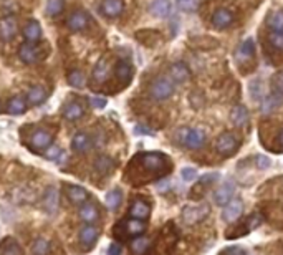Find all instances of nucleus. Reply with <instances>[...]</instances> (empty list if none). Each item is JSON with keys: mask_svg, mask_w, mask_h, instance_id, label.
Here are the masks:
<instances>
[{"mask_svg": "<svg viewBox=\"0 0 283 255\" xmlns=\"http://www.w3.org/2000/svg\"><path fill=\"white\" fill-rule=\"evenodd\" d=\"M147 245H149V240H147L146 237H138L136 240H133L131 244V252L134 255H143L146 250H147Z\"/></svg>", "mask_w": 283, "mask_h": 255, "instance_id": "obj_37", "label": "nucleus"}, {"mask_svg": "<svg viewBox=\"0 0 283 255\" xmlns=\"http://www.w3.org/2000/svg\"><path fill=\"white\" fill-rule=\"evenodd\" d=\"M50 252V244L45 239H37L32 245V255H48Z\"/></svg>", "mask_w": 283, "mask_h": 255, "instance_id": "obj_38", "label": "nucleus"}, {"mask_svg": "<svg viewBox=\"0 0 283 255\" xmlns=\"http://www.w3.org/2000/svg\"><path fill=\"white\" fill-rule=\"evenodd\" d=\"M270 27L273 32H283V10L273 13V17L270 20Z\"/></svg>", "mask_w": 283, "mask_h": 255, "instance_id": "obj_41", "label": "nucleus"}, {"mask_svg": "<svg viewBox=\"0 0 283 255\" xmlns=\"http://www.w3.org/2000/svg\"><path fill=\"white\" fill-rule=\"evenodd\" d=\"M238 146H240L238 138L235 136V134L229 133V131L222 133L215 141V150L219 151V154H222V156H232L238 150Z\"/></svg>", "mask_w": 283, "mask_h": 255, "instance_id": "obj_5", "label": "nucleus"}, {"mask_svg": "<svg viewBox=\"0 0 283 255\" xmlns=\"http://www.w3.org/2000/svg\"><path fill=\"white\" fill-rule=\"evenodd\" d=\"M270 44L275 50L283 52V32H272L270 33Z\"/></svg>", "mask_w": 283, "mask_h": 255, "instance_id": "obj_43", "label": "nucleus"}, {"mask_svg": "<svg viewBox=\"0 0 283 255\" xmlns=\"http://www.w3.org/2000/svg\"><path fill=\"white\" fill-rule=\"evenodd\" d=\"M98 237H100V230H98L96 227H93V225H84V227L80 230V242L84 247L93 245L98 240Z\"/></svg>", "mask_w": 283, "mask_h": 255, "instance_id": "obj_25", "label": "nucleus"}, {"mask_svg": "<svg viewBox=\"0 0 283 255\" xmlns=\"http://www.w3.org/2000/svg\"><path fill=\"white\" fill-rule=\"evenodd\" d=\"M65 9V5H63V0H48L47 2V13L50 17H56L60 15Z\"/></svg>", "mask_w": 283, "mask_h": 255, "instance_id": "obj_39", "label": "nucleus"}, {"mask_svg": "<svg viewBox=\"0 0 283 255\" xmlns=\"http://www.w3.org/2000/svg\"><path fill=\"white\" fill-rule=\"evenodd\" d=\"M98 217H100V212H98L96 209V205L95 204H83L81 205V209H80V219L83 222H86V224H93L98 221Z\"/></svg>", "mask_w": 283, "mask_h": 255, "instance_id": "obj_26", "label": "nucleus"}, {"mask_svg": "<svg viewBox=\"0 0 283 255\" xmlns=\"http://www.w3.org/2000/svg\"><path fill=\"white\" fill-rule=\"evenodd\" d=\"M28 143H30V147L33 151H43L52 143V134L45 130H38L32 134Z\"/></svg>", "mask_w": 283, "mask_h": 255, "instance_id": "obj_10", "label": "nucleus"}, {"mask_svg": "<svg viewBox=\"0 0 283 255\" xmlns=\"http://www.w3.org/2000/svg\"><path fill=\"white\" fill-rule=\"evenodd\" d=\"M84 115V108L80 104V103H68L65 106V110H63V118L67 119V121H76V119H80L81 116Z\"/></svg>", "mask_w": 283, "mask_h": 255, "instance_id": "obj_27", "label": "nucleus"}, {"mask_svg": "<svg viewBox=\"0 0 283 255\" xmlns=\"http://www.w3.org/2000/svg\"><path fill=\"white\" fill-rule=\"evenodd\" d=\"M215 179H219V174H207V176H204V178L197 182V186H195V189H194V194H195V197H201L202 196V193H204V189H209L212 184L215 182Z\"/></svg>", "mask_w": 283, "mask_h": 255, "instance_id": "obj_34", "label": "nucleus"}, {"mask_svg": "<svg viewBox=\"0 0 283 255\" xmlns=\"http://www.w3.org/2000/svg\"><path fill=\"white\" fill-rule=\"evenodd\" d=\"M242 210H244L242 201H230L227 205H224V212H222L224 221L235 222L237 219L240 217V214H242Z\"/></svg>", "mask_w": 283, "mask_h": 255, "instance_id": "obj_17", "label": "nucleus"}, {"mask_svg": "<svg viewBox=\"0 0 283 255\" xmlns=\"http://www.w3.org/2000/svg\"><path fill=\"white\" fill-rule=\"evenodd\" d=\"M233 193H235V186H233V182L232 181L224 182L215 193V202L219 205H227L232 201Z\"/></svg>", "mask_w": 283, "mask_h": 255, "instance_id": "obj_16", "label": "nucleus"}, {"mask_svg": "<svg viewBox=\"0 0 283 255\" xmlns=\"http://www.w3.org/2000/svg\"><path fill=\"white\" fill-rule=\"evenodd\" d=\"M24 37L28 41H30V44L40 40V37H41V27H40V24L35 22V20H30V22H28L25 25V28H24Z\"/></svg>", "mask_w": 283, "mask_h": 255, "instance_id": "obj_30", "label": "nucleus"}, {"mask_svg": "<svg viewBox=\"0 0 283 255\" xmlns=\"http://www.w3.org/2000/svg\"><path fill=\"white\" fill-rule=\"evenodd\" d=\"M181 174H182V179L187 181V182L194 181L197 178V171H195V169H192V167H184Z\"/></svg>", "mask_w": 283, "mask_h": 255, "instance_id": "obj_46", "label": "nucleus"}, {"mask_svg": "<svg viewBox=\"0 0 283 255\" xmlns=\"http://www.w3.org/2000/svg\"><path fill=\"white\" fill-rule=\"evenodd\" d=\"M212 25L217 30H224L233 24V13L229 9H217L214 13H212Z\"/></svg>", "mask_w": 283, "mask_h": 255, "instance_id": "obj_9", "label": "nucleus"}, {"mask_svg": "<svg viewBox=\"0 0 283 255\" xmlns=\"http://www.w3.org/2000/svg\"><path fill=\"white\" fill-rule=\"evenodd\" d=\"M172 93H174V84L169 78H164V76L156 78L149 87V95L156 101L167 100V98L172 96Z\"/></svg>", "mask_w": 283, "mask_h": 255, "instance_id": "obj_3", "label": "nucleus"}, {"mask_svg": "<svg viewBox=\"0 0 283 255\" xmlns=\"http://www.w3.org/2000/svg\"><path fill=\"white\" fill-rule=\"evenodd\" d=\"M250 96H252V100L260 101V98H262V81L255 80V81L250 83Z\"/></svg>", "mask_w": 283, "mask_h": 255, "instance_id": "obj_44", "label": "nucleus"}, {"mask_svg": "<svg viewBox=\"0 0 283 255\" xmlns=\"http://www.w3.org/2000/svg\"><path fill=\"white\" fill-rule=\"evenodd\" d=\"M134 162H138L139 167L149 173L154 179L171 171V162L162 153H141L134 158Z\"/></svg>", "mask_w": 283, "mask_h": 255, "instance_id": "obj_1", "label": "nucleus"}, {"mask_svg": "<svg viewBox=\"0 0 283 255\" xmlns=\"http://www.w3.org/2000/svg\"><path fill=\"white\" fill-rule=\"evenodd\" d=\"M255 162H257V166L260 167V169H268L270 167V159L267 158V156H262V154H258V156H255Z\"/></svg>", "mask_w": 283, "mask_h": 255, "instance_id": "obj_47", "label": "nucleus"}, {"mask_svg": "<svg viewBox=\"0 0 283 255\" xmlns=\"http://www.w3.org/2000/svg\"><path fill=\"white\" fill-rule=\"evenodd\" d=\"M58 204H60V194L55 187H48L43 194V207L48 214H55L58 210Z\"/></svg>", "mask_w": 283, "mask_h": 255, "instance_id": "obj_15", "label": "nucleus"}, {"mask_svg": "<svg viewBox=\"0 0 283 255\" xmlns=\"http://www.w3.org/2000/svg\"><path fill=\"white\" fill-rule=\"evenodd\" d=\"M178 138L189 150H199L206 143V133L202 130H195V128H182L178 133Z\"/></svg>", "mask_w": 283, "mask_h": 255, "instance_id": "obj_2", "label": "nucleus"}, {"mask_svg": "<svg viewBox=\"0 0 283 255\" xmlns=\"http://www.w3.org/2000/svg\"><path fill=\"white\" fill-rule=\"evenodd\" d=\"M230 121L237 128H245L247 124H249V110L242 104L233 106L232 111H230Z\"/></svg>", "mask_w": 283, "mask_h": 255, "instance_id": "obj_18", "label": "nucleus"}, {"mask_svg": "<svg viewBox=\"0 0 283 255\" xmlns=\"http://www.w3.org/2000/svg\"><path fill=\"white\" fill-rule=\"evenodd\" d=\"M100 9H101V13L104 17L116 18V17H119L123 13L124 2H123V0H101Z\"/></svg>", "mask_w": 283, "mask_h": 255, "instance_id": "obj_12", "label": "nucleus"}, {"mask_svg": "<svg viewBox=\"0 0 283 255\" xmlns=\"http://www.w3.org/2000/svg\"><path fill=\"white\" fill-rule=\"evenodd\" d=\"M90 24V18L86 15V12H83V10H75L72 15L68 17V28L72 32H83V30H86V27Z\"/></svg>", "mask_w": 283, "mask_h": 255, "instance_id": "obj_11", "label": "nucleus"}, {"mask_svg": "<svg viewBox=\"0 0 283 255\" xmlns=\"http://www.w3.org/2000/svg\"><path fill=\"white\" fill-rule=\"evenodd\" d=\"M90 103H91L93 108H98V110H101V108H104V106H106V100H104V98H101V96H91Z\"/></svg>", "mask_w": 283, "mask_h": 255, "instance_id": "obj_48", "label": "nucleus"}, {"mask_svg": "<svg viewBox=\"0 0 283 255\" xmlns=\"http://www.w3.org/2000/svg\"><path fill=\"white\" fill-rule=\"evenodd\" d=\"M27 110V103L22 96H15V98H12L9 106H7V113L9 115H13V116H18V115H24Z\"/></svg>", "mask_w": 283, "mask_h": 255, "instance_id": "obj_33", "label": "nucleus"}, {"mask_svg": "<svg viewBox=\"0 0 283 255\" xmlns=\"http://www.w3.org/2000/svg\"><path fill=\"white\" fill-rule=\"evenodd\" d=\"M209 214H210V207L207 204L186 205V207L182 209V221L187 225H195V224L202 222Z\"/></svg>", "mask_w": 283, "mask_h": 255, "instance_id": "obj_4", "label": "nucleus"}, {"mask_svg": "<svg viewBox=\"0 0 283 255\" xmlns=\"http://www.w3.org/2000/svg\"><path fill=\"white\" fill-rule=\"evenodd\" d=\"M151 214V207H149V204L144 202V201H134L131 204V209H129V216L133 219H139V221H144V219H147Z\"/></svg>", "mask_w": 283, "mask_h": 255, "instance_id": "obj_21", "label": "nucleus"}, {"mask_svg": "<svg viewBox=\"0 0 283 255\" xmlns=\"http://www.w3.org/2000/svg\"><path fill=\"white\" fill-rule=\"evenodd\" d=\"M95 167H96V171L100 173V174H110L113 169H115V161H113L110 156H98L96 161H95Z\"/></svg>", "mask_w": 283, "mask_h": 255, "instance_id": "obj_32", "label": "nucleus"}, {"mask_svg": "<svg viewBox=\"0 0 283 255\" xmlns=\"http://www.w3.org/2000/svg\"><path fill=\"white\" fill-rule=\"evenodd\" d=\"M115 75L118 78L119 84H121V87H126V84H129L133 80V68L128 61H119L115 68Z\"/></svg>", "mask_w": 283, "mask_h": 255, "instance_id": "obj_20", "label": "nucleus"}, {"mask_svg": "<svg viewBox=\"0 0 283 255\" xmlns=\"http://www.w3.org/2000/svg\"><path fill=\"white\" fill-rule=\"evenodd\" d=\"M61 154V151H60V147H56V146H53V147H50L47 153H45V158L48 159V161H55V159H58V156Z\"/></svg>", "mask_w": 283, "mask_h": 255, "instance_id": "obj_49", "label": "nucleus"}, {"mask_svg": "<svg viewBox=\"0 0 283 255\" xmlns=\"http://www.w3.org/2000/svg\"><path fill=\"white\" fill-rule=\"evenodd\" d=\"M18 32V22L13 15H7L4 18H0V37L4 40H12L15 38V35Z\"/></svg>", "mask_w": 283, "mask_h": 255, "instance_id": "obj_8", "label": "nucleus"}, {"mask_svg": "<svg viewBox=\"0 0 283 255\" xmlns=\"http://www.w3.org/2000/svg\"><path fill=\"white\" fill-rule=\"evenodd\" d=\"M277 141H278V144H280V150L283 151V130H281V133L278 134V138H277Z\"/></svg>", "mask_w": 283, "mask_h": 255, "instance_id": "obj_52", "label": "nucleus"}, {"mask_svg": "<svg viewBox=\"0 0 283 255\" xmlns=\"http://www.w3.org/2000/svg\"><path fill=\"white\" fill-rule=\"evenodd\" d=\"M47 96H48V93H47V90L45 88H41V87H32L30 88V91L27 93V100H28V103L30 104H41L45 100H47Z\"/></svg>", "mask_w": 283, "mask_h": 255, "instance_id": "obj_31", "label": "nucleus"}, {"mask_svg": "<svg viewBox=\"0 0 283 255\" xmlns=\"http://www.w3.org/2000/svg\"><path fill=\"white\" fill-rule=\"evenodd\" d=\"M93 80L98 84H103L108 80V60L100 58V61L96 63V67L93 70Z\"/></svg>", "mask_w": 283, "mask_h": 255, "instance_id": "obj_29", "label": "nucleus"}, {"mask_svg": "<svg viewBox=\"0 0 283 255\" xmlns=\"http://www.w3.org/2000/svg\"><path fill=\"white\" fill-rule=\"evenodd\" d=\"M146 222L139 221V219H129V221H123L121 225H116V229H121L124 236L139 237L141 233L146 232Z\"/></svg>", "mask_w": 283, "mask_h": 255, "instance_id": "obj_7", "label": "nucleus"}, {"mask_svg": "<svg viewBox=\"0 0 283 255\" xmlns=\"http://www.w3.org/2000/svg\"><path fill=\"white\" fill-rule=\"evenodd\" d=\"M149 12L158 18H166L171 13V2L169 0H154L149 5Z\"/></svg>", "mask_w": 283, "mask_h": 255, "instance_id": "obj_23", "label": "nucleus"}, {"mask_svg": "<svg viewBox=\"0 0 283 255\" xmlns=\"http://www.w3.org/2000/svg\"><path fill=\"white\" fill-rule=\"evenodd\" d=\"M0 255H22V249L15 239L7 237L0 242Z\"/></svg>", "mask_w": 283, "mask_h": 255, "instance_id": "obj_28", "label": "nucleus"}, {"mask_svg": "<svg viewBox=\"0 0 283 255\" xmlns=\"http://www.w3.org/2000/svg\"><path fill=\"white\" fill-rule=\"evenodd\" d=\"M68 84L73 88H83L84 83H86V78H84L83 72H80V70H72V72L68 73Z\"/></svg>", "mask_w": 283, "mask_h": 255, "instance_id": "obj_36", "label": "nucleus"}, {"mask_svg": "<svg viewBox=\"0 0 283 255\" xmlns=\"http://www.w3.org/2000/svg\"><path fill=\"white\" fill-rule=\"evenodd\" d=\"M65 190H67V196L70 202H73L76 205H81L88 201V193L86 189H83L80 186H72V184H68V186H65Z\"/></svg>", "mask_w": 283, "mask_h": 255, "instance_id": "obj_19", "label": "nucleus"}, {"mask_svg": "<svg viewBox=\"0 0 283 255\" xmlns=\"http://www.w3.org/2000/svg\"><path fill=\"white\" fill-rule=\"evenodd\" d=\"M255 56V44H253L252 38H247L245 41L238 45L237 52H235V58L238 63H244V61H250L253 60Z\"/></svg>", "mask_w": 283, "mask_h": 255, "instance_id": "obj_13", "label": "nucleus"}, {"mask_svg": "<svg viewBox=\"0 0 283 255\" xmlns=\"http://www.w3.org/2000/svg\"><path fill=\"white\" fill-rule=\"evenodd\" d=\"M262 222H264V216L262 214H252L245 219V224L249 227V230H255L258 225H262Z\"/></svg>", "mask_w": 283, "mask_h": 255, "instance_id": "obj_42", "label": "nucleus"}, {"mask_svg": "<svg viewBox=\"0 0 283 255\" xmlns=\"http://www.w3.org/2000/svg\"><path fill=\"white\" fill-rule=\"evenodd\" d=\"M272 87H273V93H278L283 96V73H277L273 76Z\"/></svg>", "mask_w": 283, "mask_h": 255, "instance_id": "obj_45", "label": "nucleus"}, {"mask_svg": "<svg viewBox=\"0 0 283 255\" xmlns=\"http://www.w3.org/2000/svg\"><path fill=\"white\" fill-rule=\"evenodd\" d=\"M108 255H121V247H119V244L113 242V244L108 247Z\"/></svg>", "mask_w": 283, "mask_h": 255, "instance_id": "obj_51", "label": "nucleus"}, {"mask_svg": "<svg viewBox=\"0 0 283 255\" xmlns=\"http://www.w3.org/2000/svg\"><path fill=\"white\" fill-rule=\"evenodd\" d=\"M18 56H20V60L28 63V65H32V63H37L40 58H43L45 53H41L40 52V47L37 45H33V44H24V45H20L18 48Z\"/></svg>", "mask_w": 283, "mask_h": 255, "instance_id": "obj_6", "label": "nucleus"}, {"mask_svg": "<svg viewBox=\"0 0 283 255\" xmlns=\"http://www.w3.org/2000/svg\"><path fill=\"white\" fill-rule=\"evenodd\" d=\"M283 103V96L278 95V93H272L268 95L264 101H262V113L264 115H270V113H273L275 110H278L280 106Z\"/></svg>", "mask_w": 283, "mask_h": 255, "instance_id": "obj_22", "label": "nucleus"}, {"mask_svg": "<svg viewBox=\"0 0 283 255\" xmlns=\"http://www.w3.org/2000/svg\"><path fill=\"white\" fill-rule=\"evenodd\" d=\"M121 199H123V196H121V190L119 189L110 190V193L106 194V197H104L106 207H108L110 210H116L119 207V204H121Z\"/></svg>", "mask_w": 283, "mask_h": 255, "instance_id": "obj_35", "label": "nucleus"}, {"mask_svg": "<svg viewBox=\"0 0 283 255\" xmlns=\"http://www.w3.org/2000/svg\"><path fill=\"white\" fill-rule=\"evenodd\" d=\"M91 147V139L88 134L84 133H76L72 139V150L75 153H86Z\"/></svg>", "mask_w": 283, "mask_h": 255, "instance_id": "obj_24", "label": "nucleus"}, {"mask_svg": "<svg viewBox=\"0 0 283 255\" xmlns=\"http://www.w3.org/2000/svg\"><path fill=\"white\" fill-rule=\"evenodd\" d=\"M221 255H247V253L242 247H229V249H225Z\"/></svg>", "mask_w": 283, "mask_h": 255, "instance_id": "obj_50", "label": "nucleus"}, {"mask_svg": "<svg viewBox=\"0 0 283 255\" xmlns=\"http://www.w3.org/2000/svg\"><path fill=\"white\" fill-rule=\"evenodd\" d=\"M169 75L176 83H186L190 78V70L184 61H176L169 68Z\"/></svg>", "mask_w": 283, "mask_h": 255, "instance_id": "obj_14", "label": "nucleus"}, {"mask_svg": "<svg viewBox=\"0 0 283 255\" xmlns=\"http://www.w3.org/2000/svg\"><path fill=\"white\" fill-rule=\"evenodd\" d=\"M199 4H201V0H178L179 9L184 12H195L199 9Z\"/></svg>", "mask_w": 283, "mask_h": 255, "instance_id": "obj_40", "label": "nucleus"}]
</instances>
